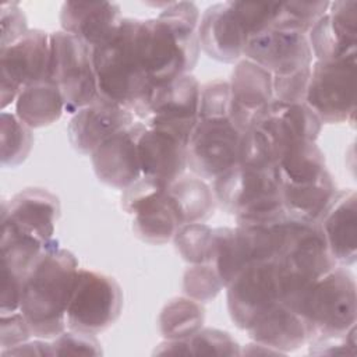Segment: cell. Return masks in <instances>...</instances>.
<instances>
[{"mask_svg": "<svg viewBox=\"0 0 357 357\" xmlns=\"http://www.w3.org/2000/svg\"><path fill=\"white\" fill-rule=\"evenodd\" d=\"M199 18L194 3L172 1L156 18L138 21L137 53L155 86L190 74L197 64Z\"/></svg>", "mask_w": 357, "mask_h": 357, "instance_id": "6da1fadb", "label": "cell"}, {"mask_svg": "<svg viewBox=\"0 0 357 357\" xmlns=\"http://www.w3.org/2000/svg\"><path fill=\"white\" fill-rule=\"evenodd\" d=\"M78 269L74 254L53 240L26 275L20 311L33 337L52 340L67 329L66 312Z\"/></svg>", "mask_w": 357, "mask_h": 357, "instance_id": "7a4b0ae2", "label": "cell"}, {"mask_svg": "<svg viewBox=\"0 0 357 357\" xmlns=\"http://www.w3.org/2000/svg\"><path fill=\"white\" fill-rule=\"evenodd\" d=\"M138 21L123 18L116 33L93 49V66L99 95L126 107L137 120H142L155 85L137 53Z\"/></svg>", "mask_w": 357, "mask_h": 357, "instance_id": "3957f363", "label": "cell"}, {"mask_svg": "<svg viewBox=\"0 0 357 357\" xmlns=\"http://www.w3.org/2000/svg\"><path fill=\"white\" fill-rule=\"evenodd\" d=\"M356 290L353 272L347 266L336 265L289 305L305 326L307 343L342 337L356 325Z\"/></svg>", "mask_w": 357, "mask_h": 357, "instance_id": "277c9868", "label": "cell"}, {"mask_svg": "<svg viewBox=\"0 0 357 357\" xmlns=\"http://www.w3.org/2000/svg\"><path fill=\"white\" fill-rule=\"evenodd\" d=\"M215 199L236 222H261L284 212L276 166L236 163L215 178Z\"/></svg>", "mask_w": 357, "mask_h": 357, "instance_id": "5b68a950", "label": "cell"}, {"mask_svg": "<svg viewBox=\"0 0 357 357\" xmlns=\"http://www.w3.org/2000/svg\"><path fill=\"white\" fill-rule=\"evenodd\" d=\"M50 78L57 84L66 112L74 114L98 96L93 49L64 31L50 33Z\"/></svg>", "mask_w": 357, "mask_h": 357, "instance_id": "8992f818", "label": "cell"}, {"mask_svg": "<svg viewBox=\"0 0 357 357\" xmlns=\"http://www.w3.org/2000/svg\"><path fill=\"white\" fill-rule=\"evenodd\" d=\"M123 290L114 278L89 269H78L66 312L67 329L98 335L120 317Z\"/></svg>", "mask_w": 357, "mask_h": 357, "instance_id": "52a82bcc", "label": "cell"}, {"mask_svg": "<svg viewBox=\"0 0 357 357\" xmlns=\"http://www.w3.org/2000/svg\"><path fill=\"white\" fill-rule=\"evenodd\" d=\"M305 103L322 123H354L356 56L311 64Z\"/></svg>", "mask_w": 357, "mask_h": 357, "instance_id": "ba28073f", "label": "cell"}, {"mask_svg": "<svg viewBox=\"0 0 357 357\" xmlns=\"http://www.w3.org/2000/svg\"><path fill=\"white\" fill-rule=\"evenodd\" d=\"M244 131L230 114L198 116L187 146V167L201 178H216L240 160Z\"/></svg>", "mask_w": 357, "mask_h": 357, "instance_id": "9c48e42d", "label": "cell"}, {"mask_svg": "<svg viewBox=\"0 0 357 357\" xmlns=\"http://www.w3.org/2000/svg\"><path fill=\"white\" fill-rule=\"evenodd\" d=\"M167 185L141 176L123 190L121 206L132 218L135 236L145 243L165 244L183 226L167 194Z\"/></svg>", "mask_w": 357, "mask_h": 357, "instance_id": "30bf717a", "label": "cell"}, {"mask_svg": "<svg viewBox=\"0 0 357 357\" xmlns=\"http://www.w3.org/2000/svg\"><path fill=\"white\" fill-rule=\"evenodd\" d=\"M201 85L191 74H184L152 91L142 123L170 132L188 144L198 121Z\"/></svg>", "mask_w": 357, "mask_h": 357, "instance_id": "8fae6325", "label": "cell"}, {"mask_svg": "<svg viewBox=\"0 0 357 357\" xmlns=\"http://www.w3.org/2000/svg\"><path fill=\"white\" fill-rule=\"evenodd\" d=\"M50 33L29 29L0 49V105L6 109L28 84L50 78Z\"/></svg>", "mask_w": 357, "mask_h": 357, "instance_id": "7c38bea8", "label": "cell"}, {"mask_svg": "<svg viewBox=\"0 0 357 357\" xmlns=\"http://www.w3.org/2000/svg\"><path fill=\"white\" fill-rule=\"evenodd\" d=\"M227 311L237 328L247 331L280 300L273 261L245 265L226 286Z\"/></svg>", "mask_w": 357, "mask_h": 357, "instance_id": "4fadbf2b", "label": "cell"}, {"mask_svg": "<svg viewBox=\"0 0 357 357\" xmlns=\"http://www.w3.org/2000/svg\"><path fill=\"white\" fill-rule=\"evenodd\" d=\"M60 215L59 198L49 190L25 188L1 205V231L35 238L43 244L53 241L56 220Z\"/></svg>", "mask_w": 357, "mask_h": 357, "instance_id": "5bb4252c", "label": "cell"}, {"mask_svg": "<svg viewBox=\"0 0 357 357\" xmlns=\"http://www.w3.org/2000/svg\"><path fill=\"white\" fill-rule=\"evenodd\" d=\"M243 57L261 66L273 77L311 67L314 61L307 33L276 26L250 38Z\"/></svg>", "mask_w": 357, "mask_h": 357, "instance_id": "9a60e30c", "label": "cell"}, {"mask_svg": "<svg viewBox=\"0 0 357 357\" xmlns=\"http://www.w3.org/2000/svg\"><path fill=\"white\" fill-rule=\"evenodd\" d=\"M312 56L335 61L357 56V1H332L308 32Z\"/></svg>", "mask_w": 357, "mask_h": 357, "instance_id": "2e32d148", "label": "cell"}, {"mask_svg": "<svg viewBox=\"0 0 357 357\" xmlns=\"http://www.w3.org/2000/svg\"><path fill=\"white\" fill-rule=\"evenodd\" d=\"M144 128L141 120L106 138L91 155L96 177L117 190H126L142 174L138 159V137Z\"/></svg>", "mask_w": 357, "mask_h": 357, "instance_id": "e0dca14e", "label": "cell"}, {"mask_svg": "<svg viewBox=\"0 0 357 357\" xmlns=\"http://www.w3.org/2000/svg\"><path fill=\"white\" fill-rule=\"evenodd\" d=\"M134 121L135 116L130 110L99 95L73 114L67 127L68 141L77 152L91 156L106 138Z\"/></svg>", "mask_w": 357, "mask_h": 357, "instance_id": "ac0fdd59", "label": "cell"}, {"mask_svg": "<svg viewBox=\"0 0 357 357\" xmlns=\"http://www.w3.org/2000/svg\"><path fill=\"white\" fill-rule=\"evenodd\" d=\"M230 117L244 132L273 102V75L248 59H240L229 81Z\"/></svg>", "mask_w": 357, "mask_h": 357, "instance_id": "d6986e66", "label": "cell"}, {"mask_svg": "<svg viewBox=\"0 0 357 357\" xmlns=\"http://www.w3.org/2000/svg\"><path fill=\"white\" fill-rule=\"evenodd\" d=\"M198 35L201 49L211 59L223 63H237L243 59L250 39L233 1L209 6L199 18Z\"/></svg>", "mask_w": 357, "mask_h": 357, "instance_id": "ffe728a7", "label": "cell"}, {"mask_svg": "<svg viewBox=\"0 0 357 357\" xmlns=\"http://www.w3.org/2000/svg\"><path fill=\"white\" fill-rule=\"evenodd\" d=\"M123 21L120 6L112 1H66L60 10L61 31L92 49L106 43Z\"/></svg>", "mask_w": 357, "mask_h": 357, "instance_id": "44dd1931", "label": "cell"}, {"mask_svg": "<svg viewBox=\"0 0 357 357\" xmlns=\"http://www.w3.org/2000/svg\"><path fill=\"white\" fill-rule=\"evenodd\" d=\"M187 146L188 144L178 137L144 124L138 137L141 174L170 184L183 176L187 167Z\"/></svg>", "mask_w": 357, "mask_h": 357, "instance_id": "7402d4cb", "label": "cell"}, {"mask_svg": "<svg viewBox=\"0 0 357 357\" xmlns=\"http://www.w3.org/2000/svg\"><path fill=\"white\" fill-rule=\"evenodd\" d=\"M328 250L340 266L357 259V194L353 188L337 190L332 202L319 218Z\"/></svg>", "mask_w": 357, "mask_h": 357, "instance_id": "603a6c76", "label": "cell"}, {"mask_svg": "<svg viewBox=\"0 0 357 357\" xmlns=\"http://www.w3.org/2000/svg\"><path fill=\"white\" fill-rule=\"evenodd\" d=\"M247 332L252 342L268 346L280 354L294 351L308 342L301 318L283 301L273 304Z\"/></svg>", "mask_w": 357, "mask_h": 357, "instance_id": "cb8c5ba5", "label": "cell"}, {"mask_svg": "<svg viewBox=\"0 0 357 357\" xmlns=\"http://www.w3.org/2000/svg\"><path fill=\"white\" fill-rule=\"evenodd\" d=\"M63 112H66L64 100L52 78L28 84L15 99V114L31 128L50 126Z\"/></svg>", "mask_w": 357, "mask_h": 357, "instance_id": "d4e9b609", "label": "cell"}, {"mask_svg": "<svg viewBox=\"0 0 357 357\" xmlns=\"http://www.w3.org/2000/svg\"><path fill=\"white\" fill-rule=\"evenodd\" d=\"M336 192L335 181L328 170L307 181L280 184L284 211L308 220H319Z\"/></svg>", "mask_w": 357, "mask_h": 357, "instance_id": "484cf974", "label": "cell"}, {"mask_svg": "<svg viewBox=\"0 0 357 357\" xmlns=\"http://www.w3.org/2000/svg\"><path fill=\"white\" fill-rule=\"evenodd\" d=\"M167 194L181 225L204 223L213 213V190L198 176H180L167 185Z\"/></svg>", "mask_w": 357, "mask_h": 357, "instance_id": "4316f807", "label": "cell"}, {"mask_svg": "<svg viewBox=\"0 0 357 357\" xmlns=\"http://www.w3.org/2000/svg\"><path fill=\"white\" fill-rule=\"evenodd\" d=\"M280 184L301 183L326 172L325 155L317 141H298L290 145L276 163Z\"/></svg>", "mask_w": 357, "mask_h": 357, "instance_id": "83f0119b", "label": "cell"}, {"mask_svg": "<svg viewBox=\"0 0 357 357\" xmlns=\"http://www.w3.org/2000/svg\"><path fill=\"white\" fill-rule=\"evenodd\" d=\"M204 321L202 303L191 297H174L159 314V329L167 340H187L204 326Z\"/></svg>", "mask_w": 357, "mask_h": 357, "instance_id": "f1b7e54d", "label": "cell"}, {"mask_svg": "<svg viewBox=\"0 0 357 357\" xmlns=\"http://www.w3.org/2000/svg\"><path fill=\"white\" fill-rule=\"evenodd\" d=\"M1 165L15 167L29 155L33 144L32 128L18 119L17 114L1 112Z\"/></svg>", "mask_w": 357, "mask_h": 357, "instance_id": "f546056e", "label": "cell"}, {"mask_svg": "<svg viewBox=\"0 0 357 357\" xmlns=\"http://www.w3.org/2000/svg\"><path fill=\"white\" fill-rule=\"evenodd\" d=\"M176 250L191 265L212 262L213 229L205 223L183 225L173 237Z\"/></svg>", "mask_w": 357, "mask_h": 357, "instance_id": "4dcf8cb0", "label": "cell"}, {"mask_svg": "<svg viewBox=\"0 0 357 357\" xmlns=\"http://www.w3.org/2000/svg\"><path fill=\"white\" fill-rule=\"evenodd\" d=\"M331 1H280V13L272 26L310 32L314 24L326 13Z\"/></svg>", "mask_w": 357, "mask_h": 357, "instance_id": "1f68e13d", "label": "cell"}, {"mask_svg": "<svg viewBox=\"0 0 357 357\" xmlns=\"http://www.w3.org/2000/svg\"><path fill=\"white\" fill-rule=\"evenodd\" d=\"M223 283L213 264H194L188 266L183 278V290L187 297H191L199 303L213 300L220 290Z\"/></svg>", "mask_w": 357, "mask_h": 357, "instance_id": "d6a6232c", "label": "cell"}, {"mask_svg": "<svg viewBox=\"0 0 357 357\" xmlns=\"http://www.w3.org/2000/svg\"><path fill=\"white\" fill-rule=\"evenodd\" d=\"M190 354L201 356H240L241 346L226 331L216 328H201L187 339Z\"/></svg>", "mask_w": 357, "mask_h": 357, "instance_id": "836d02e7", "label": "cell"}, {"mask_svg": "<svg viewBox=\"0 0 357 357\" xmlns=\"http://www.w3.org/2000/svg\"><path fill=\"white\" fill-rule=\"evenodd\" d=\"M53 356H100V342L92 333L66 329L50 340Z\"/></svg>", "mask_w": 357, "mask_h": 357, "instance_id": "e575fe53", "label": "cell"}, {"mask_svg": "<svg viewBox=\"0 0 357 357\" xmlns=\"http://www.w3.org/2000/svg\"><path fill=\"white\" fill-rule=\"evenodd\" d=\"M310 74L311 67H307L287 75L273 77V100L305 102Z\"/></svg>", "mask_w": 357, "mask_h": 357, "instance_id": "d590c367", "label": "cell"}, {"mask_svg": "<svg viewBox=\"0 0 357 357\" xmlns=\"http://www.w3.org/2000/svg\"><path fill=\"white\" fill-rule=\"evenodd\" d=\"M0 26H1V38H0V49L14 43L22 35H25L28 29L26 17L24 11L20 8L18 3L7 1L0 7Z\"/></svg>", "mask_w": 357, "mask_h": 357, "instance_id": "8d00e7d4", "label": "cell"}, {"mask_svg": "<svg viewBox=\"0 0 357 357\" xmlns=\"http://www.w3.org/2000/svg\"><path fill=\"white\" fill-rule=\"evenodd\" d=\"M32 331L21 311L1 314L0 319V344L1 350L17 346L31 339Z\"/></svg>", "mask_w": 357, "mask_h": 357, "instance_id": "74e56055", "label": "cell"}, {"mask_svg": "<svg viewBox=\"0 0 357 357\" xmlns=\"http://www.w3.org/2000/svg\"><path fill=\"white\" fill-rule=\"evenodd\" d=\"M310 354L317 356H356V325L342 337L310 343Z\"/></svg>", "mask_w": 357, "mask_h": 357, "instance_id": "f35d334b", "label": "cell"}, {"mask_svg": "<svg viewBox=\"0 0 357 357\" xmlns=\"http://www.w3.org/2000/svg\"><path fill=\"white\" fill-rule=\"evenodd\" d=\"M1 357L6 356H40V357H50L53 356V349H52V342L49 339H40V337H33V340H26L22 342L17 346L3 349L0 351Z\"/></svg>", "mask_w": 357, "mask_h": 357, "instance_id": "ab89813d", "label": "cell"}, {"mask_svg": "<svg viewBox=\"0 0 357 357\" xmlns=\"http://www.w3.org/2000/svg\"><path fill=\"white\" fill-rule=\"evenodd\" d=\"M153 354H190L187 340H167L162 342L153 350Z\"/></svg>", "mask_w": 357, "mask_h": 357, "instance_id": "60d3db41", "label": "cell"}, {"mask_svg": "<svg viewBox=\"0 0 357 357\" xmlns=\"http://www.w3.org/2000/svg\"><path fill=\"white\" fill-rule=\"evenodd\" d=\"M241 354H262V356H266V354H280L279 351L268 347V346H264L261 343H257V342H252L250 344L245 346L244 350H241Z\"/></svg>", "mask_w": 357, "mask_h": 357, "instance_id": "b9f144b4", "label": "cell"}]
</instances>
